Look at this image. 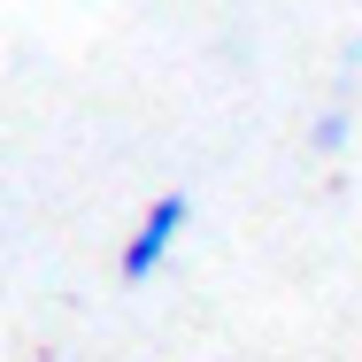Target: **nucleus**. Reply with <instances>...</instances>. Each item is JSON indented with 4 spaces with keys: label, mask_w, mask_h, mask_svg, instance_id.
I'll use <instances>...</instances> for the list:
<instances>
[{
    "label": "nucleus",
    "mask_w": 362,
    "mask_h": 362,
    "mask_svg": "<svg viewBox=\"0 0 362 362\" xmlns=\"http://www.w3.org/2000/svg\"><path fill=\"white\" fill-rule=\"evenodd\" d=\"M347 139H355V108H347V100H332V108L308 124V154H316V162H339Z\"/></svg>",
    "instance_id": "f03ea898"
},
{
    "label": "nucleus",
    "mask_w": 362,
    "mask_h": 362,
    "mask_svg": "<svg viewBox=\"0 0 362 362\" xmlns=\"http://www.w3.org/2000/svg\"><path fill=\"white\" fill-rule=\"evenodd\" d=\"M193 231V193H154L146 201V216L132 223V239H124V255H116V278L124 286H146V278H162V262L177 255V239Z\"/></svg>",
    "instance_id": "f257e3e1"
}]
</instances>
